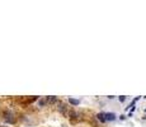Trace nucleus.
Masks as SVG:
<instances>
[{
    "mask_svg": "<svg viewBox=\"0 0 146 127\" xmlns=\"http://www.w3.org/2000/svg\"><path fill=\"white\" fill-rule=\"evenodd\" d=\"M4 120L7 121L9 125H14V123L17 122V120H15V117H14V114L12 113V112H9V111H5V112H4Z\"/></svg>",
    "mask_w": 146,
    "mask_h": 127,
    "instance_id": "f257e3e1",
    "label": "nucleus"
},
{
    "mask_svg": "<svg viewBox=\"0 0 146 127\" xmlns=\"http://www.w3.org/2000/svg\"><path fill=\"white\" fill-rule=\"evenodd\" d=\"M57 109L61 114H65V116H67V113H69V111H70L69 107H67L65 103H62V102H58L57 103Z\"/></svg>",
    "mask_w": 146,
    "mask_h": 127,
    "instance_id": "f03ea898",
    "label": "nucleus"
},
{
    "mask_svg": "<svg viewBox=\"0 0 146 127\" xmlns=\"http://www.w3.org/2000/svg\"><path fill=\"white\" fill-rule=\"evenodd\" d=\"M67 117L70 118V120H79L80 117V113L76 111H74V109H70L69 113H67Z\"/></svg>",
    "mask_w": 146,
    "mask_h": 127,
    "instance_id": "7ed1b4c3",
    "label": "nucleus"
},
{
    "mask_svg": "<svg viewBox=\"0 0 146 127\" xmlns=\"http://www.w3.org/2000/svg\"><path fill=\"white\" fill-rule=\"evenodd\" d=\"M46 99L47 102H48V104H57L58 102V98L57 97H55V95H51V97H46Z\"/></svg>",
    "mask_w": 146,
    "mask_h": 127,
    "instance_id": "20e7f679",
    "label": "nucleus"
},
{
    "mask_svg": "<svg viewBox=\"0 0 146 127\" xmlns=\"http://www.w3.org/2000/svg\"><path fill=\"white\" fill-rule=\"evenodd\" d=\"M116 113H113V112H108V113H106V120H107V122H112V121H114L116 120Z\"/></svg>",
    "mask_w": 146,
    "mask_h": 127,
    "instance_id": "39448f33",
    "label": "nucleus"
},
{
    "mask_svg": "<svg viewBox=\"0 0 146 127\" xmlns=\"http://www.w3.org/2000/svg\"><path fill=\"white\" fill-rule=\"evenodd\" d=\"M95 117H97V120L99 121V122H102V123H106V122H107V120H106V113H104V112H100V113H98L97 116H95Z\"/></svg>",
    "mask_w": 146,
    "mask_h": 127,
    "instance_id": "423d86ee",
    "label": "nucleus"
},
{
    "mask_svg": "<svg viewBox=\"0 0 146 127\" xmlns=\"http://www.w3.org/2000/svg\"><path fill=\"white\" fill-rule=\"evenodd\" d=\"M47 104H48V102H47L46 97H44V98H40V99L37 100V106L41 107V108H42V107H46Z\"/></svg>",
    "mask_w": 146,
    "mask_h": 127,
    "instance_id": "0eeeda50",
    "label": "nucleus"
},
{
    "mask_svg": "<svg viewBox=\"0 0 146 127\" xmlns=\"http://www.w3.org/2000/svg\"><path fill=\"white\" fill-rule=\"evenodd\" d=\"M69 103L71 104V106H79L80 100L79 99H74V98H69Z\"/></svg>",
    "mask_w": 146,
    "mask_h": 127,
    "instance_id": "6e6552de",
    "label": "nucleus"
},
{
    "mask_svg": "<svg viewBox=\"0 0 146 127\" xmlns=\"http://www.w3.org/2000/svg\"><path fill=\"white\" fill-rule=\"evenodd\" d=\"M126 100V97H125V95H121V97H119V102H125Z\"/></svg>",
    "mask_w": 146,
    "mask_h": 127,
    "instance_id": "1a4fd4ad",
    "label": "nucleus"
},
{
    "mask_svg": "<svg viewBox=\"0 0 146 127\" xmlns=\"http://www.w3.org/2000/svg\"><path fill=\"white\" fill-rule=\"evenodd\" d=\"M119 120H121V121H125V120H126V116H123V114H122V116L119 117Z\"/></svg>",
    "mask_w": 146,
    "mask_h": 127,
    "instance_id": "9d476101",
    "label": "nucleus"
},
{
    "mask_svg": "<svg viewBox=\"0 0 146 127\" xmlns=\"http://www.w3.org/2000/svg\"><path fill=\"white\" fill-rule=\"evenodd\" d=\"M144 120H146V116H145V117H144Z\"/></svg>",
    "mask_w": 146,
    "mask_h": 127,
    "instance_id": "9b49d317",
    "label": "nucleus"
},
{
    "mask_svg": "<svg viewBox=\"0 0 146 127\" xmlns=\"http://www.w3.org/2000/svg\"><path fill=\"white\" fill-rule=\"evenodd\" d=\"M145 113H146V109H145Z\"/></svg>",
    "mask_w": 146,
    "mask_h": 127,
    "instance_id": "f8f14e48",
    "label": "nucleus"
}]
</instances>
